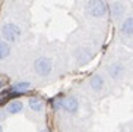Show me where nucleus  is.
I'll use <instances>...</instances> for the list:
<instances>
[{
    "mask_svg": "<svg viewBox=\"0 0 133 132\" xmlns=\"http://www.w3.org/2000/svg\"><path fill=\"white\" fill-rule=\"evenodd\" d=\"M21 34H22V29L16 23H4L3 27H2V35H3V38L6 41H9V43L18 41Z\"/></svg>",
    "mask_w": 133,
    "mask_h": 132,
    "instance_id": "1",
    "label": "nucleus"
},
{
    "mask_svg": "<svg viewBox=\"0 0 133 132\" xmlns=\"http://www.w3.org/2000/svg\"><path fill=\"white\" fill-rule=\"evenodd\" d=\"M85 9L91 16H94V18H102L107 13L108 4L105 2H88L85 4Z\"/></svg>",
    "mask_w": 133,
    "mask_h": 132,
    "instance_id": "2",
    "label": "nucleus"
},
{
    "mask_svg": "<svg viewBox=\"0 0 133 132\" xmlns=\"http://www.w3.org/2000/svg\"><path fill=\"white\" fill-rule=\"evenodd\" d=\"M34 69L39 76H47L53 69V63L48 57H38L34 62Z\"/></svg>",
    "mask_w": 133,
    "mask_h": 132,
    "instance_id": "3",
    "label": "nucleus"
},
{
    "mask_svg": "<svg viewBox=\"0 0 133 132\" xmlns=\"http://www.w3.org/2000/svg\"><path fill=\"white\" fill-rule=\"evenodd\" d=\"M59 106L62 107L63 110L66 113H70V115H73V113L78 112L79 109V103L78 100L75 97H66V98H62V100L59 101Z\"/></svg>",
    "mask_w": 133,
    "mask_h": 132,
    "instance_id": "4",
    "label": "nucleus"
},
{
    "mask_svg": "<svg viewBox=\"0 0 133 132\" xmlns=\"http://www.w3.org/2000/svg\"><path fill=\"white\" fill-rule=\"evenodd\" d=\"M108 75L113 79H120L121 75H123V66L118 62H114L108 66Z\"/></svg>",
    "mask_w": 133,
    "mask_h": 132,
    "instance_id": "5",
    "label": "nucleus"
},
{
    "mask_svg": "<svg viewBox=\"0 0 133 132\" xmlns=\"http://www.w3.org/2000/svg\"><path fill=\"white\" fill-rule=\"evenodd\" d=\"M89 85L91 88L94 89V91H101L102 88H104V79H102L101 75H94V76L91 78V81H89Z\"/></svg>",
    "mask_w": 133,
    "mask_h": 132,
    "instance_id": "6",
    "label": "nucleus"
},
{
    "mask_svg": "<svg viewBox=\"0 0 133 132\" xmlns=\"http://www.w3.org/2000/svg\"><path fill=\"white\" fill-rule=\"evenodd\" d=\"M22 109H24V104L19 100H13L8 104V113H10V115H18L22 112Z\"/></svg>",
    "mask_w": 133,
    "mask_h": 132,
    "instance_id": "7",
    "label": "nucleus"
},
{
    "mask_svg": "<svg viewBox=\"0 0 133 132\" xmlns=\"http://www.w3.org/2000/svg\"><path fill=\"white\" fill-rule=\"evenodd\" d=\"M120 29H121V32H123L124 35H133V16L127 18L124 22L121 23Z\"/></svg>",
    "mask_w": 133,
    "mask_h": 132,
    "instance_id": "8",
    "label": "nucleus"
},
{
    "mask_svg": "<svg viewBox=\"0 0 133 132\" xmlns=\"http://www.w3.org/2000/svg\"><path fill=\"white\" fill-rule=\"evenodd\" d=\"M75 56H76L81 62H85V60L88 62V60L92 57V53H89L85 47H79L78 50H76V53H75Z\"/></svg>",
    "mask_w": 133,
    "mask_h": 132,
    "instance_id": "9",
    "label": "nucleus"
},
{
    "mask_svg": "<svg viewBox=\"0 0 133 132\" xmlns=\"http://www.w3.org/2000/svg\"><path fill=\"white\" fill-rule=\"evenodd\" d=\"M10 55V49H9V44L3 40H0V60L6 59Z\"/></svg>",
    "mask_w": 133,
    "mask_h": 132,
    "instance_id": "10",
    "label": "nucleus"
},
{
    "mask_svg": "<svg viewBox=\"0 0 133 132\" xmlns=\"http://www.w3.org/2000/svg\"><path fill=\"white\" fill-rule=\"evenodd\" d=\"M29 107L34 112H41L43 110V101L37 97H32V98H29Z\"/></svg>",
    "mask_w": 133,
    "mask_h": 132,
    "instance_id": "11",
    "label": "nucleus"
},
{
    "mask_svg": "<svg viewBox=\"0 0 133 132\" xmlns=\"http://www.w3.org/2000/svg\"><path fill=\"white\" fill-rule=\"evenodd\" d=\"M28 89H31V84L29 82H18L12 87V91H16V93H25Z\"/></svg>",
    "mask_w": 133,
    "mask_h": 132,
    "instance_id": "12",
    "label": "nucleus"
},
{
    "mask_svg": "<svg viewBox=\"0 0 133 132\" xmlns=\"http://www.w3.org/2000/svg\"><path fill=\"white\" fill-rule=\"evenodd\" d=\"M110 9H111V12H113V15L117 18V16H120L121 13H123V10H124V8H123V4L118 3V2H114V3L110 4Z\"/></svg>",
    "mask_w": 133,
    "mask_h": 132,
    "instance_id": "13",
    "label": "nucleus"
},
{
    "mask_svg": "<svg viewBox=\"0 0 133 132\" xmlns=\"http://www.w3.org/2000/svg\"><path fill=\"white\" fill-rule=\"evenodd\" d=\"M0 132H3V128H2V125H0Z\"/></svg>",
    "mask_w": 133,
    "mask_h": 132,
    "instance_id": "14",
    "label": "nucleus"
},
{
    "mask_svg": "<svg viewBox=\"0 0 133 132\" xmlns=\"http://www.w3.org/2000/svg\"><path fill=\"white\" fill-rule=\"evenodd\" d=\"M41 132H48V131H45V129H43V131H41Z\"/></svg>",
    "mask_w": 133,
    "mask_h": 132,
    "instance_id": "15",
    "label": "nucleus"
},
{
    "mask_svg": "<svg viewBox=\"0 0 133 132\" xmlns=\"http://www.w3.org/2000/svg\"><path fill=\"white\" fill-rule=\"evenodd\" d=\"M0 88H2V81H0Z\"/></svg>",
    "mask_w": 133,
    "mask_h": 132,
    "instance_id": "16",
    "label": "nucleus"
}]
</instances>
